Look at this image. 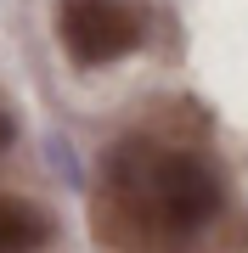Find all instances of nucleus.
Segmentation results:
<instances>
[{
  "instance_id": "f257e3e1",
  "label": "nucleus",
  "mask_w": 248,
  "mask_h": 253,
  "mask_svg": "<svg viewBox=\"0 0 248 253\" xmlns=\"http://www.w3.org/2000/svg\"><path fill=\"white\" fill-rule=\"evenodd\" d=\"M101 180H107V197L158 242L198 236L220 214V180L192 152H175V146L119 141L101 163Z\"/></svg>"
},
{
  "instance_id": "f03ea898",
  "label": "nucleus",
  "mask_w": 248,
  "mask_h": 253,
  "mask_svg": "<svg viewBox=\"0 0 248 253\" xmlns=\"http://www.w3.org/2000/svg\"><path fill=\"white\" fill-rule=\"evenodd\" d=\"M147 34L130 0H56V40L79 68H107L130 56Z\"/></svg>"
},
{
  "instance_id": "7ed1b4c3",
  "label": "nucleus",
  "mask_w": 248,
  "mask_h": 253,
  "mask_svg": "<svg viewBox=\"0 0 248 253\" xmlns=\"http://www.w3.org/2000/svg\"><path fill=\"white\" fill-rule=\"evenodd\" d=\"M51 242V219L34 203H17L0 191V253H40Z\"/></svg>"
},
{
  "instance_id": "20e7f679",
  "label": "nucleus",
  "mask_w": 248,
  "mask_h": 253,
  "mask_svg": "<svg viewBox=\"0 0 248 253\" xmlns=\"http://www.w3.org/2000/svg\"><path fill=\"white\" fill-rule=\"evenodd\" d=\"M11 135H17V124H11V113H0V146H11Z\"/></svg>"
}]
</instances>
